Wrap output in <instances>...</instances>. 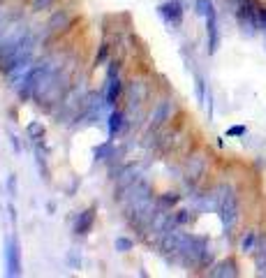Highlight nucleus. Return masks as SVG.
<instances>
[{
  "mask_svg": "<svg viewBox=\"0 0 266 278\" xmlns=\"http://www.w3.org/2000/svg\"><path fill=\"white\" fill-rule=\"evenodd\" d=\"M194 5H197V14H199V17H208V14L215 12V5H213V0H197Z\"/></svg>",
  "mask_w": 266,
  "mask_h": 278,
  "instance_id": "1a4fd4ad",
  "label": "nucleus"
},
{
  "mask_svg": "<svg viewBox=\"0 0 266 278\" xmlns=\"http://www.w3.org/2000/svg\"><path fill=\"white\" fill-rule=\"evenodd\" d=\"M160 17H162L169 26H178L183 21V5H181V0H169V3L160 5Z\"/></svg>",
  "mask_w": 266,
  "mask_h": 278,
  "instance_id": "f03ea898",
  "label": "nucleus"
},
{
  "mask_svg": "<svg viewBox=\"0 0 266 278\" xmlns=\"http://www.w3.org/2000/svg\"><path fill=\"white\" fill-rule=\"evenodd\" d=\"M257 26H259L261 31H266V10L259 7V14H257Z\"/></svg>",
  "mask_w": 266,
  "mask_h": 278,
  "instance_id": "2eb2a0df",
  "label": "nucleus"
},
{
  "mask_svg": "<svg viewBox=\"0 0 266 278\" xmlns=\"http://www.w3.org/2000/svg\"><path fill=\"white\" fill-rule=\"evenodd\" d=\"M121 91H123V84H121V79H118V67L111 65L109 67V84H107V102L114 104Z\"/></svg>",
  "mask_w": 266,
  "mask_h": 278,
  "instance_id": "7ed1b4c3",
  "label": "nucleus"
},
{
  "mask_svg": "<svg viewBox=\"0 0 266 278\" xmlns=\"http://www.w3.org/2000/svg\"><path fill=\"white\" fill-rule=\"evenodd\" d=\"M206 28H208V51L215 54L218 51V44H220V37H218V17L215 12L206 17Z\"/></svg>",
  "mask_w": 266,
  "mask_h": 278,
  "instance_id": "20e7f679",
  "label": "nucleus"
},
{
  "mask_svg": "<svg viewBox=\"0 0 266 278\" xmlns=\"http://www.w3.org/2000/svg\"><path fill=\"white\" fill-rule=\"evenodd\" d=\"M54 0H33V10H47Z\"/></svg>",
  "mask_w": 266,
  "mask_h": 278,
  "instance_id": "dca6fc26",
  "label": "nucleus"
},
{
  "mask_svg": "<svg viewBox=\"0 0 266 278\" xmlns=\"http://www.w3.org/2000/svg\"><path fill=\"white\" fill-rule=\"evenodd\" d=\"M215 211L222 220L224 230H231L238 220V200L231 186H220L215 190Z\"/></svg>",
  "mask_w": 266,
  "mask_h": 278,
  "instance_id": "f257e3e1",
  "label": "nucleus"
},
{
  "mask_svg": "<svg viewBox=\"0 0 266 278\" xmlns=\"http://www.w3.org/2000/svg\"><path fill=\"white\" fill-rule=\"evenodd\" d=\"M227 134H229V137H243V134H245V127H243V125H234V127H229V130H227Z\"/></svg>",
  "mask_w": 266,
  "mask_h": 278,
  "instance_id": "4468645a",
  "label": "nucleus"
},
{
  "mask_svg": "<svg viewBox=\"0 0 266 278\" xmlns=\"http://www.w3.org/2000/svg\"><path fill=\"white\" fill-rule=\"evenodd\" d=\"M169 111H171V102H167V100H164L162 104H157L155 114H153V118H151V130H155L160 123L167 121V118H169Z\"/></svg>",
  "mask_w": 266,
  "mask_h": 278,
  "instance_id": "0eeeda50",
  "label": "nucleus"
},
{
  "mask_svg": "<svg viewBox=\"0 0 266 278\" xmlns=\"http://www.w3.org/2000/svg\"><path fill=\"white\" fill-rule=\"evenodd\" d=\"M257 241H259V236L254 234V232H248V236L243 239L241 248H243V253H252L254 248H257Z\"/></svg>",
  "mask_w": 266,
  "mask_h": 278,
  "instance_id": "9b49d317",
  "label": "nucleus"
},
{
  "mask_svg": "<svg viewBox=\"0 0 266 278\" xmlns=\"http://www.w3.org/2000/svg\"><path fill=\"white\" fill-rule=\"evenodd\" d=\"M7 273H10V276H19V273H21V260H19L17 241L10 243V250H7Z\"/></svg>",
  "mask_w": 266,
  "mask_h": 278,
  "instance_id": "39448f33",
  "label": "nucleus"
},
{
  "mask_svg": "<svg viewBox=\"0 0 266 278\" xmlns=\"http://www.w3.org/2000/svg\"><path fill=\"white\" fill-rule=\"evenodd\" d=\"M211 276H224V278L238 276V266H236L234 260H222V262L215 264V269L211 271Z\"/></svg>",
  "mask_w": 266,
  "mask_h": 278,
  "instance_id": "423d86ee",
  "label": "nucleus"
},
{
  "mask_svg": "<svg viewBox=\"0 0 266 278\" xmlns=\"http://www.w3.org/2000/svg\"><path fill=\"white\" fill-rule=\"evenodd\" d=\"M91 223H93V211H86L84 216L79 218L77 227H74V230H77V234H84V232L88 230V227H91Z\"/></svg>",
  "mask_w": 266,
  "mask_h": 278,
  "instance_id": "9d476101",
  "label": "nucleus"
},
{
  "mask_svg": "<svg viewBox=\"0 0 266 278\" xmlns=\"http://www.w3.org/2000/svg\"><path fill=\"white\" fill-rule=\"evenodd\" d=\"M123 118H125V116H123L121 111H114V114L109 116V132H111V137H114V134H118V130L125 125V121H123Z\"/></svg>",
  "mask_w": 266,
  "mask_h": 278,
  "instance_id": "6e6552de",
  "label": "nucleus"
},
{
  "mask_svg": "<svg viewBox=\"0 0 266 278\" xmlns=\"http://www.w3.org/2000/svg\"><path fill=\"white\" fill-rule=\"evenodd\" d=\"M116 248H118L121 253H125V250H132V241H130V239H118V241H116Z\"/></svg>",
  "mask_w": 266,
  "mask_h": 278,
  "instance_id": "f8f14e48",
  "label": "nucleus"
},
{
  "mask_svg": "<svg viewBox=\"0 0 266 278\" xmlns=\"http://www.w3.org/2000/svg\"><path fill=\"white\" fill-rule=\"evenodd\" d=\"M204 95H206L204 79H201V77H197V97H199V102H204Z\"/></svg>",
  "mask_w": 266,
  "mask_h": 278,
  "instance_id": "ddd939ff",
  "label": "nucleus"
}]
</instances>
